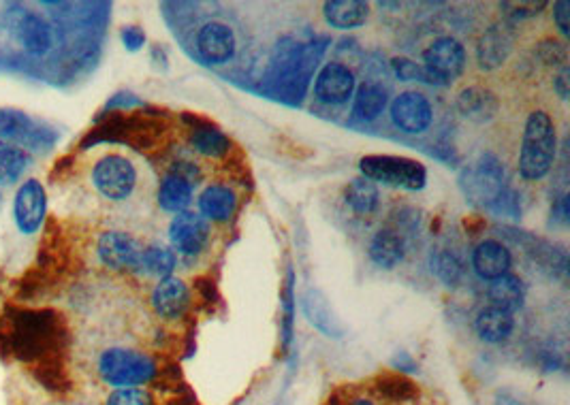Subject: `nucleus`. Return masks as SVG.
<instances>
[{"label":"nucleus","mask_w":570,"mask_h":405,"mask_svg":"<svg viewBox=\"0 0 570 405\" xmlns=\"http://www.w3.org/2000/svg\"><path fill=\"white\" fill-rule=\"evenodd\" d=\"M558 152V135L547 111H532L521 137L519 175L526 182H541L551 171Z\"/></svg>","instance_id":"1"},{"label":"nucleus","mask_w":570,"mask_h":405,"mask_svg":"<svg viewBox=\"0 0 570 405\" xmlns=\"http://www.w3.org/2000/svg\"><path fill=\"white\" fill-rule=\"evenodd\" d=\"M97 369L101 380L116 388H137L148 384L156 374V365L150 356L131 348L103 350Z\"/></svg>","instance_id":"2"},{"label":"nucleus","mask_w":570,"mask_h":405,"mask_svg":"<svg viewBox=\"0 0 570 405\" xmlns=\"http://www.w3.org/2000/svg\"><path fill=\"white\" fill-rule=\"evenodd\" d=\"M359 169L363 177L370 182H380L385 186L402 190H421L427 182V171L419 160L406 156L372 154L359 160Z\"/></svg>","instance_id":"3"},{"label":"nucleus","mask_w":570,"mask_h":405,"mask_svg":"<svg viewBox=\"0 0 570 405\" xmlns=\"http://www.w3.org/2000/svg\"><path fill=\"white\" fill-rule=\"evenodd\" d=\"M462 188L472 203L487 209L492 207L500 199V194L506 190V177L500 158L492 152L483 154L474 162L472 169L464 171Z\"/></svg>","instance_id":"4"},{"label":"nucleus","mask_w":570,"mask_h":405,"mask_svg":"<svg viewBox=\"0 0 570 405\" xmlns=\"http://www.w3.org/2000/svg\"><path fill=\"white\" fill-rule=\"evenodd\" d=\"M92 184L107 201H126L137 186V169L129 158L107 154L92 167Z\"/></svg>","instance_id":"5"},{"label":"nucleus","mask_w":570,"mask_h":405,"mask_svg":"<svg viewBox=\"0 0 570 405\" xmlns=\"http://www.w3.org/2000/svg\"><path fill=\"white\" fill-rule=\"evenodd\" d=\"M0 139L22 150H45L52 145L54 135L45 124L24 111L0 109Z\"/></svg>","instance_id":"6"},{"label":"nucleus","mask_w":570,"mask_h":405,"mask_svg":"<svg viewBox=\"0 0 570 405\" xmlns=\"http://www.w3.org/2000/svg\"><path fill=\"white\" fill-rule=\"evenodd\" d=\"M466 50L464 45L453 37L434 39L423 50V67L430 71L440 86H449L453 79L466 69Z\"/></svg>","instance_id":"7"},{"label":"nucleus","mask_w":570,"mask_h":405,"mask_svg":"<svg viewBox=\"0 0 570 405\" xmlns=\"http://www.w3.org/2000/svg\"><path fill=\"white\" fill-rule=\"evenodd\" d=\"M391 120L406 135H421L430 128L434 120L432 103L417 90H406L398 94L391 103Z\"/></svg>","instance_id":"8"},{"label":"nucleus","mask_w":570,"mask_h":405,"mask_svg":"<svg viewBox=\"0 0 570 405\" xmlns=\"http://www.w3.org/2000/svg\"><path fill=\"white\" fill-rule=\"evenodd\" d=\"M47 214V194L39 180H26L13 199V222L22 235H35Z\"/></svg>","instance_id":"9"},{"label":"nucleus","mask_w":570,"mask_h":405,"mask_svg":"<svg viewBox=\"0 0 570 405\" xmlns=\"http://www.w3.org/2000/svg\"><path fill=\"white\" fill-rule=\"evenodd\" d=\"M169 239L173 250L184 256H197L210 241V224L195 212H182L171 220Z\"/></svg>","instance_id":"10"},{"label":"nucleus","mask_w":570,"mask_h":405,"mask_svg":"<svg viewBox=\"0 0 570 405\" xmlns=\"http://www.w3.org/2000/svg\"><path fill=\"white\" fill-rule=\"evenodd\" d=\"M355 92L353 71L340 62H329L314 81L316 99L325 105H344Z\"/></svg>","instance_id":"11"},{"label":"nucleus","mask_w":570,"mask_h":405,"mask_svg":"<svg viewBox=\"0 0 570 405\" xmlns=\"http://www.w3.org/2000/svg\"><path fill=\"white\" fill-rule=\"evenodd\" d=\"M13 35L28 54L45 56L54 45V32L50 22L41 13L22 11L13 22Z\"/></svg>","instance_id":"12"},{"label":"nucleus","mask_w":570,"mask_h":405,"mask_svg":"<svg viewBox=\"0 0 570 405\" xmlns=\"http://www.w3.org/2000/svg\"><path fill=\"white\" fill-rule=\"evenodd\" d=\"M99 258L109 269H137L144 248L129 233L107 231L99 237Z\"/></svg>","instance_id":"13"},{"label":"nucleus","mask_w":570,"mask_h":405,"mask_svg":"<svg viewBox=\"0 0 570 405\" xmlns=\"http://www.w3.org/2000/svg\"><path fill=\"white\" fill-rule=\"evenodd\" d=\"M235 32L223 22H208L197 35V52L210 64H227L235 56Z\"/></svg>","instance_id":"14"},{"label":"nucleus","mask_w":570,"mask_h":405,"mask_svg":"<svg viewBox=\"0 0 570 405\" xmlns=\"http://www.w3.org/2000/svg\"><path fill=\"white\" fill-rule=\"evenodd\" d=\"M472 269L481 280L492 282L511 269V252L496 239L481 241L472 252Z\"/></svg>","instance_id":"15"},{"label":"nucleus","mask_w":570,"mask_h":405,"mask_svg":"<svg viewBox=\"0 0 570 405\" xmlns=\"http://www.w3.org/2000/svg\"><path fill=\"white\" fill-rule=\"evenodd\" d=\"M513 52V32L509 26H492L483 32L477 45L479 67L485 71H494L506 62Z\"/></svg>","instance_id":"16"},{"label":"nucleus","mask_w":570,"mask_h":405,"mask_svg":"<svg viewBox=\"0 0 570 405\" xmlns=\"http://www.w3.org/2000/svg\"><path fill=\"white\" fill-rule=\"evenodd\" d=\"M302 310L314 329H319L327 337H342L344 327L336 312L331 310L327 297L319 288H308L302 297Z\"/></svg>","instance_id":"17"},{"label":"nucleus","mask_w":570,"mask_h":405,"mask_svg":"<svg viewBox=\"0 0 570 405\" xmlns=\"http://www.w3.org/2000/svg\"><path fill=\"white\" fill-rule=\"evenodd\" d=\"M152 305L156 314L167 320L180 318L188 307V288L180 278H163L152 293Z\"/></svg>","instance_id":"18"},{"label":"nucleus","mask_w":570,"mask_h":405,"mask_svg":"<svg viewBox=\"0 0 570 405\" xmlns=\"http://www.w3.org/2000/svg\"><path fill=\"white\" fill-rule=\"evenodd\" d=\"M455 105H457V111L462 113L466 120L477 122V124L496 118L498 107H500L498 96L492 90L481 88V86L464 88L462 92H459Z\"/></svg>","instance_id":"19"},{"label":"nucleus","mask_w":570,"mask_h":405,"mask_svg":"<svg viewBox=\"0 0 570 405\" xmlns=\"http://www.w3.org/2000/svg\"><path fill=\"white\" fill-rule=\"evenodd\" d=\"M323 15L331 28L355 30L366 24L370 5L363 0H331V3H325Z\"/></svg>","instance_id":"20"},{"label":"nucleus","mask_w":570,"mask_h":405,"mask_svg":"<svg viewBox=\"0 0 570 405\" xmlns=\"http://www.w3.org/2000/svg\"><path fill=\"white\" fill-rule=\"evenodd\" d=\"M487 297H489V301H492L494 307H498V310L515 314L517 310L524 307L526 288H524V282H521L517 275L504 273V275H500V278L492 280V284H489Z\"/></svg>","instance_id":"21"},{"label":"nucleus","mask_w":570,"mask_h":405,"mask_svg":"<svg viewBox=\"0 0 570 405\" xmlns=\"http://www.w3.org/2000/svg\"><path fill=\"white\" fill-rule=\"evenodd\" d=\"M474 327H477V333L483 342L500 344V342H504V339L511 337V333L515 329V318H513V314L502 312L494 305H487L479 312Z\"/></svg>","instance_id":"22"},{"label":"nucleus","mask_w":570,"mask_h":405,"mask_svg":"<svg viewBox=\"0 0 570 405\" xmlns=\"http://www.w3.org/2000/svg\"><path fill=\"white\" fill-rule=\"evenodd\" d=\"M387 88L378 81H363V84L355 92L353 101V118L361 122H372L387 107Z\"/></svg>","instance_id":"23"},{"label":"nucleus","mask_w":570,"mask_h":405,"mask_svg":"<svg viewBox=\"0 0 570 405\" xmlns=\"http://www.w3.org/2000/svg\"><path fill=\"white\" fill-rule=\"evenodd\" d=\"M235 207H237L235 192L223 184L208 186L199 197V209L205 220L225 222L235 214Z\"/></svg>","instance_id":"24"},{"label":"nucleus","mask_w":570,"mask_h":405,"mask_svg":"<svg viewBox=\"0 0 570 405\" xmlns=\"http://www.w3.org/2000/svg\"><path fill=\"white\" fill-rule=\"evenodd\" d=\"M404 252H406L404 237L393 229H380L370 241L372 263L383 269H393L395 265L402 263Z\"/></svg>","instance_id":"25"},{"label":"nucleus","mask_w":570,"mask_h":405,"mask_svg":"<svg viewBox=\"0 0 570 405\" xmlns=\"http://www.w3.org/2000/svg\"><path fill=\"white\" fill-rule=\"evenodd\" d=\"M193 190V182L171 171L161 182V188H158V205H161L165 212L182 214L186 212L190 201H193Z\"/></svg>","instance_id":"26"},{"label":"nucleus","mask_w":570,"mask_h":405,"mask_svg":"<svg viewBox=\"0 0 570 405\" xmlns=\"http://www.w3.org/2000/svg\"><path fill=\"white\" fill-rule=\"evenodd\" d=\"M344 201L357 216H372L378 209L380 194L374 182L366 180V177H355L344 190Z\"/></svg>","instance_id":"27"},{"label":"nucleus","mask_w":570,"mask_h":405,"mask_svg":"<svg viewBox=\"0 0 570 405\" xmlns=\"http://www.w3.org/2000/svg\"><path fill=\"white\" fill-rule=\"evenodd\" d=\"M30 165V154L18 145L0 139V184L9 186L18 182Z\"/></svg>","instance_id":"28"},{"label":"nucleus","mask_w":570,"mask_h":405,"mask_svg":"<svg viewBox=\"0 0 570 405\" xmlns=\"http://www.w3.org/2000/svg\"><path fill=\"white\" fill-rule=\"evenodd\" d=\"M137 269H141L148 275H156V278H161V280L169 278L171 271L176 269V252L165 246L144 248Z\"/></svg>","instance_id":"29"},{"label":"nucleus","mask_w":570,"mask_h":405,"mask_svg":"<svg viewBox=\"0 0 570 405\" xmlns=\"http://www.w3.org/2000/svg\"><path fill=\"white\" fill-rule=\"evenodd\" d=\"M190 145H193V148L203 156L218 158L229 152L231 143L223 133L218 131V128L201 126V128H195L193 135H190Z\"/></svg>","instance_id":"30"},{"label":"nucleus","mask_w":570,"mask_h":405,"mask_svg":"<svg viewBox=\"0 0 570 405\" xmlns=\"http://www.w3.org/2000/svg\"><path fill=\"white\" fill-rule=\"evenodd\" d=\"M432 271L438 275V280H442L447 286H457L464 280V263L459 261V256L451 250H438L432 256Z\"/></svg>","instance_id":"31"},{"label":"nucleus","mask_w":570,"mask_h":405,"mask_svg":"<svg viewBox=\"0 0 570 405\" xmlns=\"http://www.w3.org/2000/svg\"><path fill=\"white\" fill-rule=\"evenodd\" d=\"M391 69L395 73V77L402 81H423V84L430 86H440L436 77L427 71L423 64L410 60V58H393L391 60Z\"/></svg>","instance_id":"32"},{"label":"nucleus","mask_w":570,"mask_h":405,"mask_svg":"<svg viewBox=\"0 0 570 405\" xmlns=\"http://www.w3.org/2000/svg\"><path fill=\"white\" fill-rule=\"evenodd\" d=\"M107 405H154L144 388H116L107 397Z\"/></svg>","instance_id":"33"},{"label":"nucleus","mask_w":570,"mask_h":405,"mask_svg":"<svg viewBox=\"0 0 570 405\" xmlns=\"http://www.w3.org/2000/svg\"><path fill=\"white\" fill-rule=\"evenodd\" d=\"M547 7L545 0H541V3H502L500 9H504V13L509 15L511 20H528V18H534V15L541 13L543 9Z\"/></svg>","instance_id":"34"},{"label":"nucleus","mask_w":570,"mask_h":405,"mask_svg":"<svg viewBox=\"0 0 570 405\" xmlns=\"http://www.w3.org/2000/svg\"><path fill=\"white\" fill-rule=\"evenodd\" d=\"M120 39L124 43V47L129 52H139L141 47L146 45V35H144V30L137 28V26H124L122 32H120Z\"/></svg>","instance_id":"35"},{"label":"nucleus","mask_w":570,"mask_h":405,"mask_svg":"<svg viewBox=\"0 0 570 405\" xmlns=\"http://www.w3.org/2000/svg\"><path fill=\"white\" fill-rule=\"evenodd\" d=\"M553 22H556L562 35L566 37L570 30V3H566V0H560V3L553 5Z\"/></svg>","instance_id":"36"},{"label":"nucleus","mask_w":570,"mask_h":405,"mask_svg":"<svg viewBox=\"0 0 570 405\" xmlns=\"http://www.w3.org/2000/svg\"><path fill=\"white\" fill-rule=\"evenodd\" d=\"M494 405H538L536 401H530L521 395H515L511 391H500L494 399Z\"/></svg>","instance_id":"37"},{"label":"nucleus","mask_w":570,"mask_h":405,"mask_svg":"<svg viewBox=\"0 0 570 405\" xmlns=\"http://www.w3.org/2000/svg\"><path fill=\"white\" fill-rule=\"evenodd\" d=\"M570 71H568V67L564 64V67L560 69V73H558V77H556V81H553V88H556V92L560 94V99H568V94H570Z\"/></svg>","instance_id":"38"},{"label":"nucleus","mask_w":570,"mask_h":405,"mask_svg":"<svg viewBox=\"0 0 570 405\" xmlns=\"http://www.w3.org/2000/svg\"><path fill=\"white\" fill-rule=\"evenodd\" d=\"M553 214H556V220L560 222H568V194H564V197L556 203V207H553Z\"/></svg>","instance_id":"39"},{"label":"nucleus","mask_w":570,"mask_h":405,"mask_svg":"<svg viewBox=\"0 0 570 405\" xmlns=\"http://www.w3.org/2000/svg\"><path fill=\"white\" fill-rule=\"evenodd\" d=\"M348 405H376V403H374L372 399H366V397H357V399H353Z\"/></svg>","instance_id":"40"}]
</instances>
